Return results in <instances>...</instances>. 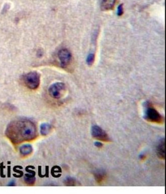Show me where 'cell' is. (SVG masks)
Returning <instances> with one entry per match:
<instances>
[{"label": "cell", "instance_id": "6da1fadb", "mask_svg": "<svg viewBox=\"0 0 166 194\" xmlns=\"http://www.w3.org/2000/svg\"><path fill=\"white\" fill-rule=\"evenodd\" d=\"M5 133L13 144L33 140L38 135L36 126L27 119H18L10 122Z\"/></svg>", "mask_w": 166, "mask_h": 194}, {"label": "cell", "instance_id": "7c38bea8", "mask_svg": "<svg viewBox=\"0 0 166 194\" xmlns=\"http://www.w3.org/2000/svg\"><path fill=\"white\" fill-rule=\"evenodd\" d=\"M64 183L65 185L68 186H74L76 185L77 181L74 178H72V177H67L65 180Z\"/></svg>", "mask_w": 166, "mask_h": 194}, {"label": "cell", "instance_id": "52a82bcc", "mask_svg": "<svg viewBox=\"0 0 166 194\" xmlns=\"http://www.w3.org/2000/svg\"><path fill=\"white\" fill-rule=\"evenodd\" d=\"M116 0H100V6L103 11L111 10L114 7Z\"/></svg>", "mask_w": 166, "mask_h": 194}, {"label": "cell", "instance_id": "ac0fdd59", "mask_svg": "<svg viewBox=\"0 0 166 194\" xmlns=\"http://www.w3.org/2000/svg\"><path fill=\"white\" fill-rule=\"evenodd\" d=\"M15 181L12 180V181H11V182L9 183V186H13V185H15Z\"/></svg>", "mask_w": 166, "mask_h": 194}, {"label": "cell", "instance_id": "2e32d148", "mask_svg": "<svg viewBox=\"0 0 166 194\" xmlns=\"http://www.w3.org/2000/svg\"><path fill=\"white\" fill-rule=\"evenodd\" d=\"M118 15L119 16H121L123 15V5L121 4L120 5H119L118 8Z\"/></svg>", "mask_w": 166, "mask_h": 194}, {"label": "cell", "instance_id": "5bb4252c", "mask_svg": "<svg viewBox=\"0 0 166 194\" xmlns=\"http://www.w3.org/2000/svg\"><path fill=\"white\" fill-rule=\"evenodd\" d=\"M95 56L94 54H90L88 55L86 60V62L88 65H91L94 62Z\"/></svg>", "mask_w": 166, "mask_h": 194}, {"label": "cell", "instance_id": "4fadbf2b", "mask_svg": "<svg viewBox=\"0 0 166 194\" xmlns=\"http://www.w3.org/2000/svg\"><path fill=\"white\" fill-rule=\"evenodd\" d=\"M25 181L27 184L32 185L35 181V178H34V175L32 176L30 175H26V177H25Z\"/></svg>", "mask_w": 166, "mask_h": 194}, {"label": "cell", "instance_id": "5b68a950", "mask_svg": "<svg viewBox=\"0 0 166 194\" xmlns=\"http://www.w3.org/2000/svg\"><path fill=\"white\" fill-rule=\"evenodd\" d=\"M91 133L92 136L94 138L104 142L111 141V139L109 138L106 132L99 126H94L92 127Z\"/></svg>", "mask_w": 166, "mask_h": 194}, {"label": "cell", "instance_id": "8fae6325", "mask_svg": "<svg viewBox=\"0 0 166 194\" xmlns=\"http://www.w3.org/2000/svg\"><path fill=\"white\" fill-rule=\"evenodd\" d=\"M51 126L49 124L47 123H43L41 124V128H40V131L42 135H47L49 134V132L50 131Z\"/></svg>", "mask_w": 166, "mask_h": 194}, {"label": "cell", "instance_id": "9a60e30c", "mask_svg": "<svg viewBox=\"0 0 166 194\" xmlns=\"http://www.w3.org/2000/svg\"><path fill=\"white\" fill-rule=\"evenodd\" d=\"M61 170H60V168L58 167V166H55L53 168V170H52V174L53 175H55V173H57V174H58V173H59L61 172Z\"/></svg>", "mask_w": 166, "mask_h": 194}, {"label": "cell", "instance_id": "9c48e42d", "mask_svg": "<svg viewBox=\"0 0 166 194\" xmlns=\"http://www.w3.org/2000/svg\"><path fill=\"white\" fill-rule=\"evenodd\" d=\"M94 175L96 181L98 183H100L102 182V181L105 178L106 174L105 173V172L103 171V170H98L95 173Z\"/></svg>", "mask_w": 166, "mask_h": 194}, {"label": "cell", "instance_id": "7a4b0ae2", "mask_svg": "<svg viewBox=\"0 0 166 194\" xmlns=\"http://www.w3.org/2000/svg\"><path fill=\"white\" fill-rule=\"evenodd\" d=\"M144 107L145 109L144 111L143 118L146 121L158 124L164 122V117L152 106L151 104L146 103Z\"/></svg>", "mask_w": 166, "mask_h": 194}, {"label": "cell", "instance_id": "277c9868", "mask_svg": "<svg viewBox=\"0 0 166 194\" xmlns=\"http://www.w3.org/2000/svg\"><path fill=\"white\" fill-rule=\"evenodd\" d=\"M65 90V86L62 83H56L51 85L49 89V93L52 97L60 98Z\"/></svg>", "mask_w": 166, "mask_h": 194}, {"label": "cell", "instance_id": "e0dca14e", "mask_svg": "<svg viewBox=\"0 0 166 194\" xmlns=\"http://www.w3.org/2000/svg\"><path fill=\"white\" fill-rule=\"evenodd\" d=\"M95 145L96 147H98V148H101L102 147V144H101V142H96L95 143Z\"/></svg>", "mask_w": 166, "mask_h": 194}, {"label": "cell", "instance_id": "ba28073f", "mask_svg": "<svg viewBox=\"0 0 166 194\" xmlns=\"http://www.w3.org/2000/svg\"><path fill=\"white\" fill-rule=\"evenodd\" d=\"M157 154L159 158L161 159H164L165 157V144L164 138H162L159 141L157 147Z\"/></svg>", "mask_w": 166, "mask_h": 194}, {"label": "cell", "instance_id": "8992f818", "mask_svg": "<svg viewBox=\"0 0 166 194\" xmlns=\"http://www.w3.org/2000/svg\"><path fill=\"white\" fill-rule=\"evenodd\" d=\"M58 56L61 63V65L63 67L68 65L72 59L71 52L67 49H62L59 51Z\"/></svg>", "mask_w": 166, "mask_h": 194}, {"label": "cell", "instance_id": "3957f363", "mask_svg": "<svg viewBox=\"0 0 166 194\" xmlns=\"http://www.w3.org/2000/svg\"><path fill=\"white\" fill-rule=\"evenodd\" d=\"M23 80L28 88L35 90L39 87L40 84V75L35 71L30 72L24 76Z\"/></svg>", "mask_w": 166, "mask_h": 194}, {"label": "cell", "instance_id": "30bf717a", "mask_svg": "<svg viewBox=\"0 0 166 194\" xmlns=\"http://www.w3.org/2000/svg\"><path fill=\"white\" fill-rule=\"evenodd\" d=\"M20 151L22 155H29L32 152V147L30 145L26 144L20 148Z\"/></svg>", "mask_w": 166, "mask_h": 194}]
</instances>
